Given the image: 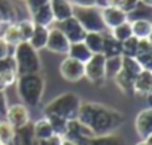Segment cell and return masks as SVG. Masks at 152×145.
Returning a JSON list of instances; mask_svg holds the SVG:
<instances>
[{"label": "cell", "instance_id": "cell-1", "mask_svg": "<svg viewBox=\"0 0 152 145\" xmlns=\"http://www.w3.org/2000/svg\"><path fill=\"white\" fill-rule=\"evenodd\" d=\"M76 118L85 124L94 136L113 133L125 121V117L118 109L97 102H82Z\"/></svg>", "mask_w": 152, "mask_h": 145}, {"label": "cell", "instance_id": "cell-2", "mask_svg": "<svg viewBox=\"0 0 152 145\" xmlns=\"http://www.w3.org/2000/svg\"><path fill=\"white\" fill-rule=\"evenodd\" d=\"M17 93L21 99V103L30 108H36L43 97L45 93V78L40 74H28L20 75L15 81Z\"/></svg>", "mask_w": 152, "mask_h": 145}, {"label": "cell", "instance_id": "cell-3", "mask_svg": "<svg viewBox=\"0 0 152 145\" xmlns=\"http://www.w3.org/2000/svg\"><path fill=\"white\" fill-rule=\"evenodd\" d=\"M81 103L82 100L78 94L73 91H67L46 103L43 108V115H57L66 120H73L78 117Z\"/></svg>", "mask_w": 152, "mask_h": 145}, {"label": "cell", "instance_id": "cell-4", "mask_svg": "<svg viewBox=\"0 0 152 145\" xmlns=\"http://www.w3.org/2000/svg\"><path fill=\"white\" fill-rule=\"evenodd\" d=\"M14 58L17 63V75H28V74H39L42 69V61L37 51L26 40L20 42L14 46Z\"/></svg>", "mask_w": 152, "mask_h": 145}, {"label": "cell", "instance_id": "cell-5", "mask_svg": "<svg viewBox=\"0 0 152 145\" xmlns=\"http://www.w3.org/2000/svg\"><path fill=\"white\" fill-rule=\"evenodd\" d=\"M73 17L79 21V24L84 27L85 32H97L103 33L106 32V26L102 18V12L97 6L90 8H73Z\"/></svg>", "mask_w": 152, "mask_h": 145}, {"label": "cell", "instance_id": "cell-6", "mask_svg": "<svg viewBox=\"0 0 152 145\" xmlns=\"http://www.w3.org/2000/svg\"><path fill=\"white\" fill-rule=\"evenodd\" d=\"M104 61L106 57L102 52L93 54L85 63H84V78H87L90 82H93L97 87H102L106 82V74H104Z\"/></svg>", "mask_w": 152, "mask_h": 145}, {"label": "cell", "instance_id": "cell-7", "mask_svg": "<svg viewBox=\"0 0 152 145\" xmlns=\"http://www.w3.org/2000/svg\"><path fill=\"white\" fill-rule=\"evenodd\" d=\"M93 136H94V133L85 124H82L78 118H73V120L67 121V129H66L63 139H67L76 145H88V142Z\"/></svg>", "mask_w": 152, "mask_h": 145}, {"label": "cell", "instance_id": "cell-8", "mask_svg": "<svg viewBox=\"0 0 152 145\" xmlns=\"http://www.w3.org/2000/svg\"><path fill=\"white\" fill-rule=\"evenodd\" d=\"M84 63L75 60L72 57H66L60 64V74L69 82H78L84 78Z\"/></svg>", "mask_w": 152, "mask_h": 145}, {"label": "cell", "instance_id": "cell-9", "mask_svg": "<svg viewBox=\"0 0 152 145\" xmlns=\"http://www.w3.org/2000/svg\"><path fill=\"white\" fill-rule=\"evenodd\" d=\"M58 29L64 33V36L69 39L70 43H75V42H82L87 32L84 30V27L79 24V21L76 20L73 15L69 17L67 20L58 23Z\"/></svg>", "mask_w": 152, "mask_h": 145}, {"label": "cell", "instance_id": "cell-10", "mask_svg": "<svg viewBox=\"0 0 152 145\" xmlns=\"http://www.w3.org/2000/svg\"><path fill=\"white\" fill-rule=\"evenodd\" d=\"M69 46H70L69 39L64 36V33L58 27L49 29L48 40H46V46H45L46 49H49L51 52H55V54H66L67 55Z\"/></svg>", "mask_w": 152, "mask_h": 145}, {"label": "cell", "instance_id": "cell-11", "mask_svg": "<svg viewBox=\"0 0 152 145\" xmlns=\"http://www.w3.org/2000/svg\"><path fill=\"white\" fill-rule=\"evenodd\" d=\"M5 117H6V121L11 123V126L14 129L23 127L27 123H30V112L24 103H15V105L8 106Z\"/></svg>", "mask_w": 152, "mask_h": 145}, {"label": "cell", "instance_id": "cell-12", "mask_svg": "<svg viewBox=\"0 0 152 145\" xmlns=\"http://www.w3.org/2000/svg\"><path fill=\"white\" fill-rule=\"evenodd\" d=\"M134 127L140 139L152 138V109L151 108H145L136 115Z\"/></svg>", "mask_w": 152, "mask_h": 145}, {"label": "cell", "instance_id": "cell-13", "mask_svg": "<svg viewBox=\"0 0 152 145\" xmlns=\"http://www.w3.org/2000/svg\"><path fill=\"white\" fill-rule=\"evenodd\" d=\"M100 12H102L103 23H104L106 29H109V30L115 29L116 26H119L128 20V15L124 11H121L118 6H106V8L100 9Z\"/></svg>", "mask_w": 152, "mask_h": 145}, {"label": "cell", "instance_id": "cell-14", "mask_svg": "<svg viewBox=\"0 0 152 145\" xmlns=\"http://www.w3.org/2000/svg\"><path fill=\"white\" fill-rule=\"evenodd\" d=\"M151 91H152V70L142 69L140 74L134 79L133 94H137L140 97H149Z\"/></svg>", "mask_w": 152, "mask_h": 145}, {"label": "cell", "instance_id": "cell-15", "mask_svg": "<svg viewBox=\"0 0 152 145\" xmlns=\"http://www.w3.org/2000/svg\"><path fill=\"white\" fill-rule=\"evenodd\" d=\"M49 6L54 15V21L61 23L73 15V6L69 3V0H49Z\"/></svg>", "mask_w": 152, "mask_h": 145}, {"label": "cell", "instance_id": "cell-16", "mask_svg": "<svg viewBox=\"0 0 152 145\" xmlns=\"http://www.w3.org/2000/svg\"><path fill=\"white\" fill-rule=\"evenodd\" d=\"M12 145H37L31 123H27L26 126L15 129V136H14Z\"/></svg>", "mask_w": 152, "mask_h": 145}, {"label": "cell", "instance_id": "cell-17", "mask_svg": "<svg viewBox=\"0 0 152 145\" xmlns=\"http://www.w3.org/2000/svg\"><path fill=\"white\" fill-rule=\"evenodd\" d=\"M137 75L131 74L128 70H124L121 67V70L118 72V75H115L113 81L116 82L118 88L124 93V94H133V85H134V79Z\"/></svg>", "mask_w": 152, "mask_h": 145}, {"label": "cell", "instance_id": "cell-18", "mask_svg": "<svg viewBox=\"0 0 152 145\" xmlns=\"http://www.w3.org/2000/svg\"><path fill=\"white\" fill-rule=\"evenodd\" d=\"M103 46H102V54L104 57H115V55H122L121 49V42L112 36V33L103 32Z\"/></svg>", "mask_w": 152, "mask_h": 145}, {"label": "cell", "instance_id": "cell-19", "mask_svg": "<svg viewBox=\"0 0 152 145\" xmlns=\"http://www.w3.org/2000/svg\"><path fill=\"white\" fill-rule=\"evenodd\" d=\"M48 33H49V27H42V26H34V30L30 36V39L27 40L36 51L43 49L46 46V40H48Z\"/></svg>", "mask_w": 152, "mask_h": 145}, {"label": "cell", "instance_id": "cell-20", "mask_svg": "<svg viewBox=\"0 0 152 145\" xmlns=\"http://www.w3.org/2000/svg\"><path fill=\"white\" fill-rule=\"evenodd\" d=\"M31 20L36 26H42V27H49L52 23H54V15H52V11H51V6L49 3L36 9L33 14H31Z\"/></svg>", "mask_w": 152, "mask_h": 145}, {"label": "cell", "instance_id": "cell-21", "mask_svg": "<svg viewBox=\"0 0 152 145\" xmlns=\"http://www.w3.org/2000/svg\"><path fill=\"white\" fill-rule=\"evenodd\" d=\"M131 33L137 39L151 38L152 35V23L146 18H137L131 21Z\"/></svg>", "mask_w": 152, "mask_h": 145}, {"label": "cell", "instance_id": "cell-22", "mask_svg": "<svg viewBox=\"0 0 152 145\" xmlns=\"http://www.w3.org/2000/svg\"><path fill=\"white\" fill-rule=\"evenodd\" d=\"M67 55L75 60H79L81 63H85L93 55V52L87 48V45L84 42H75V43H70Z\"/></svg>", "mask_w": 152, "mask_h": 145}, {"label": "cell", "instance_id": "cell-23", "mask_svg": "<svg viewBox=\"0 0 152 145\" xmlns=\"http://www.w3.org/2000/svg\"><path fill=\"white\" fill-rule=\"evenodd\" d=\"M33 133H34L36 141H42V139H48V138L54 136L52 127H51V124H49V121H48L46 117L39 118L33 124Z\"/></svg>", "mask_w": 152, "mask_h": 145}, {"label": "cell", "instance_id": "cell-24", "mask_svg": "<svg viewBox=\"0 0 152 145\" xmlns=\"http://www.w3.org/2000/svg\"><path fill=\"white\" fill-rule=\"evenodd\" d=\"M3 38V40L9 45V46H17L21 40V35H20V30H18V26L17 23H11L8 26H5L2 35H0Z\"/></svg>", "mask_w": 152, "mask_h": 145}, {"label": "cell", "instance_id": "cell-25", "mask_svg": "<svg viewBox=\"0 0 152 145\" xmlns=\"http://www.w3.org/2000/svg\"><path fill=\"white\" fill-rule=\"evenodd\" d=\"M15 18H17V9L11 0H0V21L3 24H11L15 23Z\"/></svg>", "mask_w": 152, "mask_h": 145}, {"label": "cell", "instance_id": "cell-26", "mask_svg": "<svg viewBox=\"0 0 152 145\" xmlns=\"http://www.w3.org/2000/svg\"><path fill=\"white\" fill-rule=\"evenodd\" d=\"M88 145H127V142L119 136V135H100V136H93L88 142Z\"/></svg>", "mask_w": 152, "mask_h": 145}, {"label": "cell", "instance_id": "cell-27", "mask_svg": "<svg viewBox=\"0 0 152 145\" xmlns=\"http://www.w3.org/2000/svg\"><path fill=\"white\" fill-rule=\"evenodd\" d=\"M87 48L93 52V54H97V52H102V46H103V35L102 33H97V32H87L84 40H82Z\"/></svg>", "mask_w": 152, "mask_h": 145}, {"label": "cell", "instance_id": "cell-28", "mask_svg": "<svg viewBox=\"0 0 152 145\" xmlns=\"http://www.w3.org/2000/svg\"><path fill=\"white\" fill-rule=\"evenodd\" d=\"M122 67V55H115V57H106L104 61V74H106V79L107 78H115V75H118V72Z\"/></svg>", "mask_w": 152, "mask_h": 145}, {"label": "cell", "instance_id": "cell-29", "mask_svg": "<svg viewBox=\"0 0 152 145\" xmlns=\"http://www.w3.org/2000/svg\"><path fill=\"white\" fill-rule=\"evenodd\" d=\"M15 136V129L6 120L0 121V144L2 145H12Z\"/></svg>", "mask_w": 152, "mask_h": 145}, {"label": "cell", "instance_id": "cell-30", "mask_svg": "<svg viewBox=\"0 0 152 145\" xmlns=\"http://www.w3.org/2000/svg\"><path fill=\"white\" fill-rule=\"evenodd\" d=\"M43 117H46V118H48V121H49V124H51V127H52L54 135H57V136L63 138V136H64V133H66L67 121H69V120L61 118V117H57V115H43Z\"/></svg>", "mask_w": 152, "mask_h": 145}, {"label": "cell", "instance_id": "cell-31", "mask_svg": "<svg viewBox=\"0 0 152 145\" xmlns=\"http://www.w3.org/2000/svg\"><path fill=\"white\" fill-rule=\"evenodd\" d=\"M110 33H112V36H113L115 39H118L119 42H124L125 39H128L130 36H133V33H131V23L127 20L125 23H122V24L116 26L115 29H112Z\"/></svg>", "mask_w": 152, "mask_h": 145}, {"label": "cell", "instance_id": "cell-32", "mask_svg": "<svg viewBox=\"0 0 152 145\" xmlns=\"http://www.w3.org/2000/svg\"><path fill=\"white\" fill-rule=\"evenodd\" d=\"M17 26H18V30H20V35H21V40H26V42H27V40L30 39V36H31V33H33L36 24L33 23L31 18H27V20L18 21Z\"/></svg>", "mask_w": 152, "mask_h": 145}, {"label": "cell", "instance_id": "cell-33", "mask_svg": "<svg viewBox=\"0 0 152 145\" xmlns=\"http://www.w3.org/2000/svg\"><path fill=\"white\" fill-rule=\"evenodd\" d=\"M121 49L124 57H136L137 55V38L130 36L124 42H121Z\"/></svg>", "mask_w": 152, "mask_h": 145}, {"label": "cell", "instance_id": "cell-34", "mask_svg": "<svg viewBox=\"0 0 152 145\" xmlns=\"http://www.w3.org/2000/svg\"><path fill=\"white\" fill-rule=\"evenodd\" d=\"M0 72H17V63L14 55H6L0 58Z\"/></svg>", "mask_w": 152, "mask_h": 145}, {"label": "cell", "instance_id": "cell-35", "mask_svg": "<svg viewBox=\"0 0 152 145\" xmlns=\"http://www.w3.org/2000/svg\"><path fill=\"white\" fill-rule=\"evenodd\" d=\"M139 6H140V0H121V3H119L118 8L128 15V14L137 11Z\"/></svg>", "mask_w": 152, "mask_h": 145}, {"label": "cell", "instance_id": "cell-36", "mask_svg": "<svg viewBox=\"0 0 152 145\" xmlns=\"http://www.w3.org/2000/svg\"><path fill=\"white\" fill-rule=\"evenodd\" d=\"M136 60L139 61L142 69L152 70V52H145V54H137Z\"/></svg>", "mask_w": 152, "mask_h": 145}, {"label": "cell", "instance_id": "cell-37", "mask_svg": "<svg viewBox=\"0 0 152 145\" xmlns=\"http://www.w3.org/2000/svg\"><path fill=\"white\" fill-rule=\"evenodd\" d=\"M145 52H152V42H151V38L137 39V54H145Z\"/></svg>", "mask_w": 152, "mask_h": 145}, {"label": "cell", "instance_id": "cell-38", "mask_svg": "<svg viewBox=\"0 0 152 145\" xmlns=\"http://www.w3.org/2000/svg\"><path fill=\"white\" fill-rule=\"evenodd\" d=\"M18 75H17V72H0V79H2L5 82L6 87L9 85H14L15 81H17Z\"/></svg>", "mask_w": 152, "mask_h": 145}, {"label": "cell", "instance_id": "cell-39", "mask_svg": "<svg viewBox=\"0 0 152 145\" xmlns=\"http://www.w3.org/2000/svg\"><path fill=\"white\" fill-rule=\"evenodd\" d=\"M24 2H26V5H27L30 14H33L36 9H39V8L48 5V3H49V0H24Z\"/></svg>", "mask_w": 152, "mask_h": 145}, {"label": "cell", "instance_id": "cell-40", "mask_svg": "<svg viewBox=\"0 0 152 145\" xmlns=\"http://www.w3.org/2000/svg\"><path fill=\"white\" fill-rule=\"evenodd\" d=\"M69 3L73 8H90L96 6V0H69Z\"/></svg>", "mask_w": 152, "mask_h": 145}, {"label": "cell", "instance_id": "cell-41", "mask_svg": "<svg viewBox=\"0 0 152 145\" xmlns=\"http://www.w3.org/2000/svg\"><path fill=\"white\" fill-rule=\"evenodd\" d=\"M61 139H63V138L54 135V136H51V138H48V139L37 141V145H61Z\"/></svg>", "mask_w": 152, "mask_h": 145}, {"label": "cell", "instance_id": "cell-42", "mask_svg": "<svg viewBox=\"0 0 152 145\" xmlns=\"http://www.w3.org/2000/svg\"><path fill=\"white\" fill-rule=\"evenodd\" d=\"M6 111H8V99H6L5 91H0V115L5 117Z\"/></svg>", "mask_w": 152, "mask_h": 145}, {"label": "cell", "instance_id": "cell-43", "mask_svg": "<svg viewBox=\"0 0 152 145\" xmlns=\"http://www.w3.org/2000/svg\"><path fill=\"white\" fill-rule=\"evenodd\" d=\"M6 55H9V45L3 40L2 36H0V58H3Z\"/></svg>", "mask_w": 152, "mask_h": 145}, {"label": "cell", "instance_id": "cell-44", "mask_svg": "<svg viewBox=\"0 0 152 145\" xmlns=\"http://www.w3.org/2000/svg\"><path fill=\"white\" fill-rule=\"evenodd\" d=\"M96 6L99 9H103V8L109 6V0H96Z\"/></svg>", "mask_w": 152, "mask_h": 145}, {"label": "cell", "instance_id": "cell-45", "mask_svg": "<svg viewBox=\"0 0 152 145\" xmlns=\"http://www.w3.org/2000/svg\"><path fill=\"white\" fill-rule=\"evenodd\" d=\"M136 145H152V138H149V139H142V141L137 142Z\"/></svg>", "mask_w": 152, "mask_h": 145}, {"label": "cell", "instance_id": "cell-46", "mask_svg": "<svg viewBox=\"0 0 152 145\" xmlns=\"http://www.w3.org/2000/svg\"><path fill=\"white\" fill-rule=\"evenodd\" d=\"M121 0H109V6H119Z\"/></svg>", "mask_w": 152, "mask_h": 145}, {"label": "cell", "instance_id": "cell-47", "mask_svg": "<svg viewBox=\"0 0 152 145\" xmlns=\"http://www.w3.org/2000/svg\"><path fill=\"white\" fill-rule=\"evenodd\" d=\"M140 5H145V6H152V0H140Z\"/></svg>", "mask_w": 152, "mask_h": 145}, {"label": "cell", "instance_id": "cell-48", "mask_svg": "<svg viewBox=\"0 0 152 145\" xmlns=\"http://www.w3.org/2000/svg\"><path fill=\"white\" fill-rule=\"evenodd\" d=\"M61 145H76V144H73V142H70L67 139H61Z\"/></svg>", "mask_w": 152, "mask_h": 145}, {"label": "cell", "instance_id": "cell-49", "mask_svg": "<svg viewBox=\"0 0 152 145\" xmlns=\"http://www.w3.org/2000/svg\"><path fill=\"white\" fill-rule=\"evenodd\" d=\"M5 90H6V85H5V82L2 79H0V91H5Z\"/></svg>", "mask_w": 152, "mask_h": 145}, {"label": "cell", "instance_id": "cell-50", "mask_svg": "<svg viewBox=\"0 0 152 145\" xmlns=\"http://www.w3.org/2000/svg\"><path fill=\"white\" fill-rule=\"evenodd\" d=\"M5 26H8V24H3L2 21H0V35H2V32H3V29H5Z\"/></svg>", "mask_w": 152, "mask_h": 145}, {"label": "cell", "instance_id": "cell-51", "mask_svg": "<svg viewBox=\"0 0 152 145\" xmlns=\"http://www.w3.org/2000/svg\"><path fill=\"white\" fill-rule=\"evenodd\" d=\"M0 145H2V144H0Z\"/></svg>", "mask_w": 152, "mask_h": 145}]
</instances>
